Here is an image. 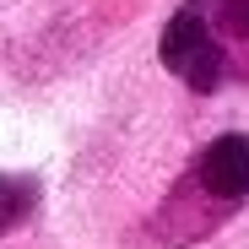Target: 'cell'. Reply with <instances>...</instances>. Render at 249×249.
<instances>
[{
    "label": "cell",
    "instance_id": "obj_1",
    "mask_svg": "<svg viewBox=\"0 0 249 249\" xmlns=\"http://www.w3.org/2000/svg\"><path fill=\"white\" fill-rule=\"evenodd\" d=\"M162 65L179 81H190L195 92H212L222 81V49H217V38L206 33V22L195 11H179L162 27Z\"/></svg>",
    "mask_w": 249,
    "mask_h": 249
},
{
    "label": "cell",
    "instance_id": "obj_2",
    "mask_svg": "<svg viewBox=\"0 0 249 249\" xmlns=\"http://www.w3.org/2000/svg\"><path fill=\"white\" fill-rule=\"evenodd\" d=\"M195 174L206 184V195L212 200H244L249 195V141L244 136H222L200 152Z\"/></svg>",
    "mask_w": 249,
    "mask_h": 249
},
{
    "label": "cell",
    "instance_id": "obj_3",
    "mask_svg": "<svg viewBox=\"0 0 249 249\" xmlns=\"http://www.w3.org/2000/svg\"><path fill=\"white\" fill-rule=\"evenodd\" d=\"M27 206H33V184H22V179H6V174H0V233H6V228H17V222L27 217Z\"/></svg>",
    "mask_w": 249,
    "mask_h": 249
},
{
    "label": "cell",
    "instance_id": "obj_4",
    "mask_svg": "<svg viewBox=\"0 0 249 249\" xmlns=\"http://www.w3.org/2000/svg\"><path fill=\"white\" fill-rule=\"evenodd\" d=\"M222 22L249 44V0H222Z\"/></svg>",
    "mask_w": 249,
    "mask_h": 249
}]
</instances>
